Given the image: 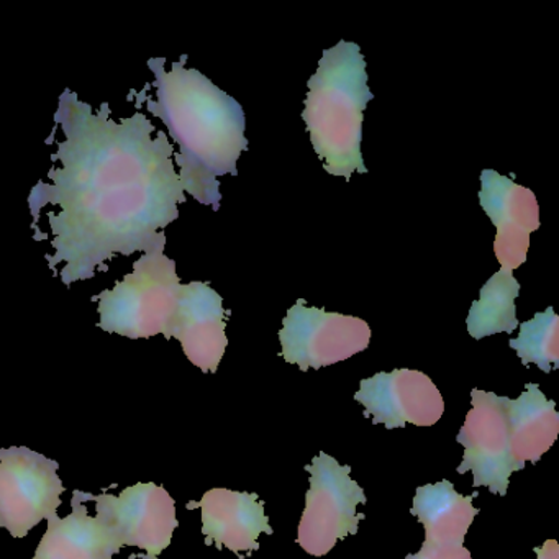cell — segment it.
<instances>
[{
	"label": "cell",
	"instance_id": "obj_1",
	"mask_svg": "<svg viewBox=\"0 0 559 559\" xmlns=\"http://www.w3.org/2000/svg\"><path fill=\"white\" fill-rule=\"evenodd\" d=\"M55 122L63 129L51 169V185L40 181L28 198L37 228L48 204L61 209L48 214L55 254L45 260L51 270L67 263L60 276L71 286L106 271L116 254L165 251V228L179 217L186 194L175 169V145L145 114L122 122L110 117L109 104L99 112L67 90Z\"/></svg>",
	"mask_w": 559,
	"mask_h": 559
},
{
	"label": "cell",
	"instance_id": "obj_2",
	"mask_svg": "<svg viewBox=\"0 0 559 559\" xmlns=\"http://www.w3.org/2000/svg\"><path fill=\"white\" fill-rule=\"evenodd\" d=\"M188 57L166 71V58H153L150 70L158 100L146 97L152 116L162 119L179 145L176 155L182 189L195 201L221 209V182L225 175L237 176V163L248 150L247 117L237 99L218 90L194 68H186Z\"/></svg>",
	"mask_w": 559,
	"mask_h": 559
},
{
	"label": "cell",
	"instance_id": "obj_3",
	"mask_svg": "<svg viewBox=\"0 0 559 559\" xmlns=\"http://www.w3.org/2000/svg\"><path fill=\"white\" fill-rule=\"evenodd\" d=\"M365 55L353 41H338L323 50L307 87L302 119L310 142L329 175L346 181L353 173L368 175L362 159V122L369 100Z\"/></svg>",
	"mask_w": 559,
	"mask_h": 559
},
{
	"label": "cell",
	"instance_id": "obj_4",
	"mask_svg": "<svg viewBox=\"0 0 559 559\" xmlns=\"http://www.w3.org/2000/svg\"><path fill=\"white\" fill-rule=\"evenodd\" d=\"M182 284L176 273V263L165 251L143 254L114 289L104 290L94 300L99 302V326L104 332L127 338H169Z\"/></svg>",
	"mask_w": 559,
	"mask_h": 559
},
{
	"label": "cell",
	"instance_id": "obj_5",
	"mask_svg": "<svg viewBox=\"0 0 559 559\" xmlns=\"http://www.w3.org/2000/svg\"><path fill=\"white\" fill-rule=\"evenodd\" d=\"M306 471L310 474V489L297 530V545L320 558L332 551L340 539L358 533L365 515L356 513V507L366 503V493L352 479V467L343 466L323 451Z\"/></svg>",
	"mask_w": 559,
	"mask_h": 559
},
{
	"label": "cell",
	"instance_id": "obj_6",
	"mask_svg": "<svg viewBox=\"0 0 559 559\" xmlns=\"http://www.w3.org/2000/svg\"><path fill=\"white\" fill-rule=\"evenodd\" d=\"M58 467V461L27 447L0 450V526L14 538L57 515L64 492Z\"/></svg>",
	"mask_w": 559,
	"mask_h": 559
},
{
	"label": "cell",
	"instance_id": "obj_7",
	"mask_svg": "<svg viewBox=\"0 0 559 559\" xmlns=\"http://www.w3.org/2000/svg\"><path fill=\"white\" fill-rule=\"evenodd\" d=\"M281 356L300 371L322 369L365 352L371 342L368 322L353 316L307 307L299 299L283 320Z\"/></svg>",
	"mask_w": 559,
	"mask_h": 559
},
{
	"label": "cell",
	"instance_id": "obj_8",
	"mask_svg": "<svg viewBox=\"0 0 559 559\" xmlns=\"http://www.w3.org/2000/svg\"><path fill=\"white\" fill-rule=\"evenodd\" d=\"M507 399L493 392L473 389V408L456 438L457 443L464 447L457 473L473 471L474 487H489L490 492L499 496H506L512 473L525 467L510 450Z\"/></svg>",
	"mask_w": 559,
	"mask_h": 559
},
{
	"label": "cell",
	"instance_id": "obj_9",
	"mask_svg": "<svg viewBox=\"0 0 559 559\" xmlns=\"http://www.w3.org/2000/svg\"><path fill=\"white\" fill-rule=\"evenodd\" d=\"M99 516L120 548L133 546L146 552V559H158L171 545L178 528L176 502L168 490L155 483L127 487L119 497L112 493L91 496Z\"/></svg>",
	"mask_w": 559,
	"mask_h": 559
},
{
	"label": "cell",
	"instance_id": "obj_10",
	"mask_svg": "<svg viewBox=\"0 0 559 559\" xmlns=\"http://www.w3.org/2000/svg\"><path fill=\"white\" fill-rule=\"evenodd\" d=\"M355 401L365 407V417L385 428L431 427L444 414L441 392L427 374L415 369L378 372L359 382Z\"/></svg>",
	"mask_w": 559,
	"mask_h": 559
},
{
	"label": "cell",
	"instance_id": "obj_11",
	"mask_svg": "<svg viewBox=\"0 0 559 559\" xmlns=\"http://www.w3.org/2000/svg\"><path fill=\"white\" fill-rule=\"evenodd\" d=\"M479 204L496 227L493 251L503 270L525 264L530 235L539 228L535 192L493 169L480 173Z\"/></svg>",
	"mask_w": 559,
	"mask_h": 559
},
{
	"label": "cell",
	"instance_id": "obj_12",
	"mask_svg": "<svg viewBox=\"0 0 559 559\" xmlns=\"http://www.w3.org/2000/svg\"><path fill=\"white\" fill-rule=\"evenodd\" d=\"M227 316L224 299L211 284L201 281L182 284L169 338L181 342L189 361L202 372H215L228 345L225 335Z\"/></svg>",
	"mask_w": 559,
	"mask_h": 559
},
{
	"label": "cell",
	"instance_id": "obj_13",
	"mask_svg": "<svg viewBox=\"0 0 559 559\" xmlns=\"http://www.w3.org/2000/svg\"><path fill=\"white\" fill-rule=\"evenodd\" d=\"M188 509H201L205 545L225 546L237 555L257 551L261 533H274L263 500L253 492L217 487L207 490L199 502H189Z\"/></svg>",
	"mask_w": 559,
	"mask_h": 559
},
{
	"label": "cell",
	"instance_id": "obj_14",
	"mask_svg": "<svg viewBox=\"0 0 559 559\" xmlns=\"http://www.w3.org/2000/svg\"><path fill=\"white\" fill-rule=\"evenodd\" d=\"M86 502L87 493L74 490L73 512L67 519L55 515L48 520L34 559H94L122 549L106 523L87 513Z\"/></svg>",
	"mask_w": 559,
	"mask_h": 559
},
{
	"label": "cell",
	"instance_id": "obj_15",
	"mask_svg": "<svg viewBox=\"0 0 559 559\" xmlns=\"http://www.w3.org/2000/svg\"><path fill=\"white\" fill-rule=\"evenodd\" d=\"M473 496H461L450 480L417 487L412 515L425 526V542L431 545L463 546L474 516Z\"/></svg>",
	"mask_w": 559,
	"mask_h": 559
},
{
	"label": "cell",
	"instance_id": "obj_16",
	"mask_svg": "<svg viewBox=\"0 0 559 559\" xmlns=\"http://www.w3.org/2000/svg\"><path fill=\"white\" fill-rule=\"evenodd\" d=\"M510 450L519 463L542 460L558 440L559 414L555 401L539 391L538 384H526L519 399H507Z\"/></svg>",
	"mask_w": 559,
	"mask_h": 559
},
{
	"label": "cell",
	"instance_id": "obj_17",
	"mask_svg": "<svg viewBox=\"0 0 559 559\" xmlns=\"http://www.w3.org/2000/svg\"><path fill=\"white\" fill-rule=\"evenodd\" d=\"M519 281L512 271L500 267L489 277L479 293V299L471 306L466 319L467 332L473 338L480 340L496 333H512L519 329L515 299L519 297Z\"/></svg>",
	"mask_w": 559,
	"mask_h": 559
},
{
	"label": "cell",
	"instance_id": "obj_18",
	"mask_svg": "<svg viewBox=\"0 0 559 559\" xmlns=\"http://www.w3.org/2000/svg\"><path fill=\"white\" fill-rule=\"evenodd\" d=\"M523 366L536 365L543 372L559 368V317L552 307L520 325V335L510 340Z\"/></svg>",
	"mask_w": 559,
	"mask_h": 559
},
{
	"label": "cell",
	"instance_id": "obj_19",
	"mask_svg": "<svg viewBox=\"0 0 559 559\" xmlns=\"http://www.w3.org/2000/svg\"><path fill=\"white\" fill-rule=\"evenodd\" d=\"M405 559H473L464 546H441L424 542L420 551L407 555Z\"/></svg>",
	"mask_w": 559,
	"mask_h": 559
},
{
	"label": "cell",
	"instance_id": "obj_20",
	"mask_svg": "<svg viewBox=\"0 0 559 559\" xmlns=\"http://www.w3.org/2000/svg\"><path fill=\"white\" fill-rule=\"evenodd\" d=\"M533 559H559V546L556 539H546L539 548H535Z\"/></svg>",
	"mask_w": 559,
	"mask_h": 559
},
{
	"label": "cell",
	"instance_id": "obj_21",
	"mask_svg": "<svg viewBox=\"0 0 559 559\" xmlns=\"http://www.w3.org/2000/svg\"><path fill=\"white\" fill-rule=\"evenodd\" d=\"M94 559H112V556H100V558H94Z\"/></svg>",
	"mask_w": 559,
	"mask_h": 559
}]
</instances>
